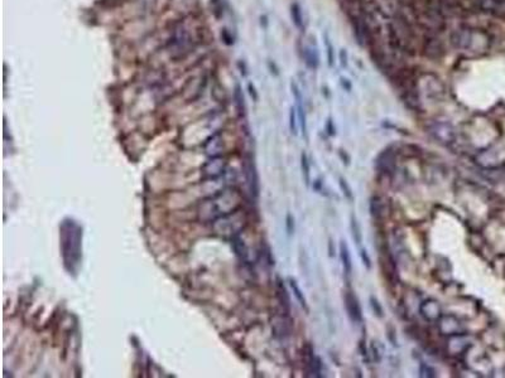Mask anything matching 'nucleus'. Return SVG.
Returning <instances> with one entry per match:
<instances>
[{
    "label": "nucleus",
    "instance_id": "obj_1",
    "mask_svg": "<svg viewBox=\"0 0 505 378\" xmlns=\"http://www.w3.org/2000/svg\"><path fill=\"white\" fill-rule=\"evenodd\" d=\"M82 227L66 218L60 224V247L63 266L70 275L77 274L82 259Z\"/></svg>",
    "mask_w": 505,
    "mask_h": 378
},
{
    "label": "nucleus",
    "instance_id": "obj_2",
    "mask_svg": "<svg viewBox=\"0 0 505 378\" xmlns=\"http://www.w3.org/2000/svg\"><path fill=\"white\" fill-rule=\"evenodd\" d=\"M241 197L234 189H224L208 197L198 207V218L202 222H214L215 219L239 208Z\"/></svg>",
    "mask_w": 505,
    "mask_h": 378
},
{
    "label": "nucleus",
    "instance_id": "obj_3",
    "mask_svg": "<svg viewBox=\"0 0 505 378\" xmlns=\"http://www.w3.org/2000/svg\"><path fill=\"white\" fill-rule=\"evenodd\" d=\"M389 45L398 53H412L415 48V37L412 24L400 18L394 17L388 23Z\"/></svg>",
    "mask_w": 505,
    "mask_h": 378
},
{
    "label": "nucleus",
    "instance_id": "obj_4",
    "mask_svg": "<svg viewBox=\"0 0 505 378\" xmlns=\"http://www.w3.org/2000/svg\"><path fill=\"white\" fill-rule=\"evenodd\" d=\"M246 224V216L241 209H235L220 218L215 219L213 224L214 231L224 237H235L241 232Z\"/></svg>",
    "mask_w": 505,
    "mask_h": 378
},
{
    "label": "nucleus",
    "instance_id": "obj_5",
    "mask_svg": "<svg viewBox=\"0 0 505 378\" xmlns=\"http://www.w3.org/2000/svg\"><path fill=\"white\" fill-rule=\"evenodd\" d=\"M171 56L176 60L186 57L193 50V39L190 32L185 27H177L173 32L172 39L170 43Z\"/></svg>",
    "mask_w": 505,
    "mask_h": 378
},
{
    "label": "nucleus",
    "instance_id": "obj_6",
    "mask_svg": "<svg viewBox=\"0 0 505 378\" xmlns=\"http://www.w3.org/2000/svg\"><path fill=\"white\" fill-rule=\"evenodd\" d=\"M481 33L478 32H473L470 29H458L451 35V42H452L453 47L456 50L460 51H481L483 48L480 45H478V43L475 42L476 38L480 35Z\"/></svg>",
    "mask_w": 505,
    "mask_h": 378
},
{
    "label": "nucleus",
    "instance_id": "obj_7",
    "mask_svg": "<svg viewBox=\"0 0 505 378\" xmlns=\"http://www.w3.org/2000/svg\"><path fill=\"white\" fill-rule=\"evenodd\" d=\"M202 173L207 179H219L226 173V163L223 158L215 157L206 162L202 167Z\"/></svg>",
    "mask_w": 505,
    "mask_h": 378
},
{
    "label": "nucleus",
    "instance_id": "obj_8",
    "mask_svg": "<svg viewBox=\"0 0 505 378\" xmlns=\"http://www.w3.org/2000/svg\"><path fill=\"white\" fill-rule=\"evenodd\" d=\"M423 48H425L426 56H428L432 60H438L443 55L442 42L435 34H430L428 37H426Z\"/></svg>",
    "mask_w": 505,
    "mask_h": 378
},
{
    "label": "nucleus",
    "instance_id": "obj_9",
    "mask_svg": "<svg viewBox=\"0 0 505 378\" xmlns=\"http://www.w3.org/2000/svg\"><path fill=\"white\" fill-rule=\"evenodd\" d=\"M203 149H205V153L211 158L215 157H220V154L224 150V139L223 135L220 132H215V134L211 135L207 140L203 144Z\"/></svg>",
    "mask_w": 505,
    "mask_h": 378
},
{
    "label": "nucleus",
    "instance_id": "obj_10",
    "mask_svg": "<svg viewBox=\"0 0 505 378\" xmlns=\"http://www.w3.org/2000/svg\"><path fill=\"white\" fill-rule=\"evenodd\" d=\"M345 308L348 310L349 316L351 320L354 321H361L363 320V315H361V308L359 305L358 298L354 295L353 293H346L345 295Z\"/></svg>",
    "mask_w": 505,
    "mask_h": 378
},
{
    "label": "nucleus",
    "instance_id": "obj_11",
    "mask_svg": "<svg viewBox=\"0 0 505 378\" xmlns=\"http://www.w3.org/2000/svg\"><path fill=\"white\" fill-rule=\"evenodd\" d=\"M420 314L425 316V319L430 321H435L437 320L441 316V308L437 304V301L435 300H427L420 305L419 309Z\"/></svg>",
    "mask_w": 505,
    "mask_h": 378
},
{
    "label": "nucleus",
    "instance_id": "obj_12",
    "mask_svg": "<svg viewBox=\"0 0 505 378\" xmlns=\"http://www.w3.org/2000/svg\"><path fill=\"white\" fill-rule=\"evenodd\" d=\"M292 92L296 100V111H297L298 120H300L301 130H302L303 134H306V115H305V109H303L302 94H301L300 90H298L297 85H296L294 82H292Z\"/></svg>",
    "mask_w": 505,
    "mask_h": 378
},
{
    "label": "nucleus",
    "instance_id": "obj_13",
    "mask_svg": "<svg viewBox=\"0 0 505 378\" xmlns=\"http://www.w3.org/2000/svg\"><path fill=\"white\" fill-rule=\"evenodd\" d=\"M303 57H305L306 65L312 70H316L318 66V52L315 44H307L303 50Z\"/></svg>",
    "mask_w": 505,
    "mask_h": 378
},
{
    "label": "nucleus",
    "instance_id": "obj_14",
    "mask_svg": "<svg viewBox=\"0 0 505 378\" xmlns=\"http://www.w3.org/2000/svg\"><path fill=\"white\" fill-rule=\"evenodd\" d=\"M245 175H246V182H248L249 189H250V193L257 196L258 194V175H257V170H255L254 164L251 162H248L245 165Z\"/></svg>",
    "mask_w": 505,
    "mask_h": 378
},
{
    "label": "nucleus",
    "instance_id": "obj_15",
    "mask_svg": "<svg viewBox=\"0 0 505 378\" xmlns=\"http://www.w3.org/2000/svg\"><path fill=\"white\" fill-rule=\"evenodd\" d=\"M340 257L345 272L350 274L351 270H353V264H351V256L350 252H349V247L344 241L340 242Z\"/></svg>",
    "mask_w": 505,
    "mask_h": 378
},
{
    "label": "nucleus",
    "instance_id": "obj_16",
    "mask_svg": "<svg viewBox=\"0 0 505 378\" xmlns=\"http://www.w3.org/2000/svg\"><path fill=\"white\" fill-rule=\"evenodd\" d=\"M450 316L441 320L440 329L443 334H457L458 332V321L457 319L452 318V323H451Z\"/></svg>",
    "mask_w": 505,
    "mask_h": 378
},
{
    "label": "nucleus",
    "instance_id": "obj_17",
    "mask_svg": "<svg viewBox=\"0 0 505 378\" xmlns=\"http://www.w3.org/2000/svg\"><path fill=\"white\" fill-rule=\"evenodd\" d=\"M301 168H302V174H303V179H305V183L307 185H310L311 168H310V162H308L306 153H302V155H301Z\"/></svg>",
    "mask_w": 505,
    "mask_h": 378
},
{
    "label": "nucleus",
    "instance_id": "obj_18",
    "mask_svg": "<svg viewBox=\"0 0 505 378\" xmlns=\"http://www.w3.org/2000/svg\"><path fill=\"white\" fill-rule=\"evenodd\" d=\"M278 296H279L280 304H282L284 310L288 313L289 311V298H288L287 289H285V286L283 285V282L280 280L278 281Z\"/></svg>",
    "mask_w": 505,
    "mask_h": 378
},
{
    "label": "nucleus",
    "instance_id": "obj_19",
    "mask_svg": "<svg viewBox=\"0 0 505 378\" xmlns=\"http://www.w3.org/2000/svg\"><path fill=\"white\" fill-rule=\"evenodd\" d=\"M290 14H292V19H293V23L296 24V27H298L300 29H302L303 28V15H302V10H301L300 5L293 4L292 8H290Z\"/></svg>",
    "mask_w": 505,
    "mask_h": 378
},
{
    "label": "nucleus",
    "instance_id": "obj_20",
    "mask_svg": "<svg viewBox=\"0 0 505 378\" xmlns=\"http://www.w3.org/2000/svg\"><path fill=\"white\" fill-rule=\"evenodd\" d=\"M370 213L374 218H379L383 214V204L379 197H374L370 201Z\"/></svg>",
    "mask_w": 505,
    "mask_h": 378
},
{
    "label": "nucleus",
    "instance_id": "obj_21",
    "mask_svg": "<svg viewBox=\"0 0 505 378\" xmlns=\"http://www.w3.org/2000/svg\"><path fill=\"white\" fill-rule=\"evenodd\" d=\"M289 285H290V288H292L293 294H294V296H296V298H297V300L300 301L301 305H302L305 309L307 308V305H306L305 296H303V293H302V291H301L300 286L297 285V282H296L293 279H289Z\"/></svg>",
    "mask_w": 505,
    "mask_h": 378
},
{
    "label": "nucleus",
    "instance_id": "obj_22",
    "mask_svg": "<svg viewBox=\"0 0 505 378\" xmlns=\"http://www.w3.org/2000/svg\"><path fill=\"white\" fill-rule=\"evenodd\" d=\"M351 232H353V237L355 240L356 244H361V231H360V226L358 223V219L355 218V216H351Z\"/></svg>",
    "mask_w": 505,
    "mask_h": 378
},
{
    "label": "nucleus",
    "instance_id": "obj_23",
    "mask_svg": "<svg viewBox=\"0 0 505 378\" xmlns=\"http://www.w3.org/2000/svg\"><path fill=\"white\" fill-rule=\"evenodd\" d=\"M235 104H236V107H238L239 114L243 115L244 111H245V104H244L243 92H241V90L239 86L236 87V90H235Z\"/></svg>",
    "mask_w": 505,
    "mask_h": 378
},
{
    "label": "nucleus",
    "instance_id": "obj_24",
    "mask_svg": "<svg viewBox=\"0 0 505 378\" xmlns=\"http://www.w3.org/2000/svg\"><path fill=\"white\" fill-rule=\"evenodd\" d=\"M297 111H296V107H292L289 112V129L290 132L293 135H297Z\"/></svg>",
    "mask_w": 505,
    "mask_h": 378
},
{
    "label": "nucleus",
    "instance_id": "obj_25",
    "mask_svg": "<svg viewBox=\"0 0 505 378\" xmlns=\"http://www.w3.org/2000/svg\"><path fill=\"white\" fill-rule=\"evenodd\" d=\"M325 45L326 50H327V55H328V66L330 67H333V62H335V56H333V45L332 43L330 42L328 37L325 35Z\"/></svg>",
    "mask_w": 505,
    "mask_h": 378
},
{
    "label": "nucleus",
    "instance_id": "obj_26",
    "mask_svg": "<svg viewBox=\"0 0 505 378\" xmlns=\"http://www.w3.org/2000/svg\"><path fill=\"white\" fill-rule=\"evenodd\" d=\"M339 184H340V188H341V191H343L344 196H345L348 199H350V201H353L354 199L353 192H351V188H350V185L348 184V182H346L344 178H340V182H339Z\"/></svg>",
    "mask_w": 505,
    "mask_h": 378
},
{
    "label": "nucleus",
    "instance_id": "obj_27",
    "mask_svg": "<svg viewBox=\"0 0 505 378\" xmlns=\"http://www.w3.org/2000/svg\"><path fill=\"white\" fill-rule=\"evenodd\" d=\"M370 305H371V308H373V311H374V313H375V315H378L379 318H382V316H383V308H382V305H380V304H379L378 299L374 298V296H371V298H370Z\"/></svg>",
    "mask_w": 505,
    "mask_h": 378
},
{
    "label": "nucleus",
    "instance_id": "obj_28",
    "mask_svg": "<svg viewBox=\"0 0 505 378\" xmlns=\"http://www.w3.org/2000/svg\"><path fill=\"white\" fill-rule=\"evenodd\" d=\"M339 58H340V65L343 68L348 67V52L345 50H341L339 53Z\"/></svg>",
    "mask_w": 505,
    "mask_h": 378
},
{
    "label": "nucleus",
    "instance_id": "obj_29",
    "mask_svg": "<svg viewBox=\"0 0 505 378\" xmlns=\"http://www.w3.org/2000/svg\"><path fill=\"white\" fill-rule=\"evenodd\" d=\"M360 256H361V260H363V262H364V265H365L368 269H370V257H369V255L366 254V251L365 250H361L360 251Z\"/></svg>",
    "mask_w": 505,
    "mask_h": 378
},
{
    "label": "nucleus",
    "instance_id": "obj_30",
    "mask_svg": "<svg viewBox=\"0 0 505 378\" xmlns=\"http://www.w3.org/2000/svg\"><path fill=\"white\" fill-rule=\"evenodd\" d=\"M287 229L289 234H292L293 229H294V222H293V217L290 216V214H288L287 216Z\"/></svg>",
    "mask_w": 505,
    "mask_h": 378
}]
</instances>
